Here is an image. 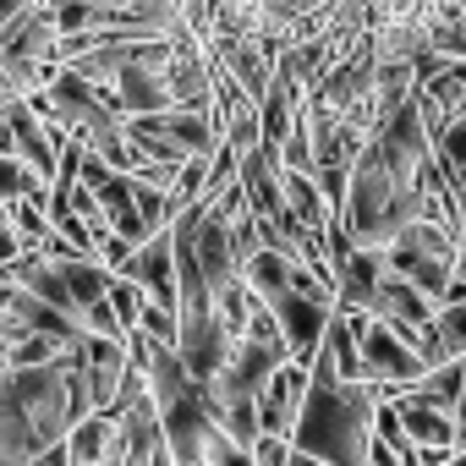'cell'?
<instances>
[{
  "label": "cell",
  "mask_w": 466,
  "mask_h": 466,
  "mask_svg": "<svg viewBox=\"0 0 466 466\" xmlns=\"http://www.w3.org/2000/svg\"><path fill=\"white\" fill-rule=\"evenodd\" d=\"M373 390L368 384H340L329 362L313 357L308 368V395L291 428V450L324 461V466H368L373 450Z\"/></svg>",
  "instance_id": "6da1fadb"
},
{
  "label": "cell",
  "mask_w": 466,
  "mask_h": 466,
  "mask_svg": "<svg viewBox=\"0 0 466 466\" xmlns=\"http://www.w3.org/2000/svg\"><path fill=\"white\" fill-rule=\"evenodd\" d=\"M455 258H461V248H455V230H444V225H433V219H417V225H406L400 237L384 248V269L395 275V280H406V286H417L433 308L444 302V286L455 280Z\"/></svg>",
  "instance_id": "7a4b0ae2"
},
{
  "label": "cell",
  "mask_w": 466,
  "mask_h": 466,
  "mask_svg": "<svg viewBox=\"0 0 466 466\" xmlns=\"http://www.w3.org/2000/svg\"><path fill=\"white\" fill-rule=\"evenodd\" d=\"M269 313H275V329H280V340H286L291 362H297V368H313V357H319V346H324V329H329L335 302H329V297H302V291H291V286H286V291L269 302Z\"/></svg>",
  "instance_id": "3957f363"
},
{
  "label": "cell",
  "mask_w": 466,
  "mask_h": 466,
  "mask_svg": "<svg viewBox=\"0 0 466 466\" xmlns=\"http://www.w3.org/2000/svg\"><path fill=\"white\" fill-rule=\"evenodd\" d=\"M203 50H208V61L237 83L253 105L264 99V88H269V77H275V50L264 45V39H242V34H208V39H198Z\"/></svg>",
  "instance_id": "277c9868"
},
{
  "label": "cell",
  "mask_w": 466,
  "mask_h": 466,
  "mask_svg": "<svg viewBox=\"0 0 466 466\" xmlns=\"http://www.w3.org/2000/svg\"><path fill=\"white\" fill-rule=\"evenodd\" d=\"M116 275L132 280V286L143 291V302L176 313V248H170V230H154L143 248H132V258H127Z\"/></svg>",
  "instance_id": "5b68a950"
},
{
  "label": "cell",
  "mask_w": 466,
  "mask_h": 466,
  "mask_svg": "<svg viewBox=\"0 0 466 466\" xmlns=\"http://www.w3.org/2000/svg\"><path fill=\"white\" fill-rule=\"evenodd\" d=\"M0 66H61V34L45 6H28L0 28Z\"/></svg>",
  "instance_id": "8992f818"
},
{
  "label": "cell",
  "mask_w": 466,
  "mask_h": 466,
  "mask_svg": "<svg viewBox=\"0 0 466 466\" xmlns=\"http://www.w3.org/2000/svg\"><path fill=\"white\" fill-rule=\"evenodd\" d=\"M302 395H308V368H297V362H280V368L264 379V390L253 395L258 433L291 439V428H297V411H302Z\"/></svg>",
  "instance_id": "52a82bcc"
},
{
  "label": "cell",
  "mask_w": 466,
  "mask_h": 466,
  "mask_svg": "<svg viewBox=\"0 0 466 466\" xmlns=\"http://www.w3.org/2000/svg\"><path fill=\"white\" fill-rule=\"evenodd\" d=\"M132 357H127V340H99V335H83V384H88V400L94 411H110L121 379H127Z\"/></svg>",
  "instance_id": "ba28073f"
},
{
  "label": "cell",
  "mask_w": 466,
  "mask_h": 466,
  "mask_svg": "<svg viewBox=\"0 0 466 466\" xmlns=\"http://www.w3.org/2000/svg\"><path fill=\"white\" fill-rule=\"evenodd\" d=\"M384 406H395L400 433L411 439V450H450V455H455V417H450V411H439V406H428V400H411V395H395V400H384Z\"/></svg>",
  "instance_id": "9c48e42d"
},
{
  "label": "cell",
  "mask_w": 466,
  "mask_h": 466,
  "mask_svg": "<svg viewBox=\"0 0 466 466\" xmlns=\"http://www.w3.org/2000/svg\"><path fill=\"white\" fill-rule=\"evenodd\" d=\"M297 116H302V94L275 72L269 88H264V99H258V143H275V148H280V143L291 137Z\"/></svg>",
  "instance_id": "30bf717a"
},
{
  "label": "cell",
  "mask_w": 466,
  "mask_h": 466,
  "mask_svg": "<svg viewBox=\"0 0 466 466\" xmlns=\"http://www.w3.org/2000/svg\"><path fill=\"white\" fill-rule=\"evenodd\" d=\"M242 286L269 308L286 286H291V258H280V253H269V248H258L248 264H242Z\"/></svg>",
  "instance_id": "8fae6325"
},
{
  "label": "cell",
  "mask_w": 466,
  "mask_h": 466,
  "mask_svg": "<svg viewBox=\"0 0 466 466\" xmlns=\"http://www.w3.org/2000/svg\"><path fill=\"white\" fill-rule=\"evenodd\" d=\"M400 395L428 400V406H439V411L455 417V406H461V362H439V368H428V373H422L411 390H400Z\"/></svg>",
  "instance_id": "7c38bea8"
},
{
  "label": "cell",
  "mask_w": 466,
  "mask_h": 466,
  "mask_svg": "<svg viewBox=\"0 0 466 466\" xmlns=\"http://www.w3.org/2000/svg\"><path fill=\"white\" fill-rule=\"evenodd\" d=\"M17 198H34V203H45V198H50V187H45L34 170H23L12 154H0V203H17Z\"/></svg>",
  "instance_id": "4fadbf2b"
},
{
  "label": "cell",
  "mask_w": 466,
  "mask_h": 466,
  "mask_svg": "<svg viewBox=\"0 0 466 466\" xmlns=\"http://www.w3.org/2000/svg\"><path fill=\"white\" fill-rule=\"evenodd\" d=\"M433 159H439L444 176H466V116L450 121V127L433 137Z\"/></svg>",
  "instance_id": "5bb4252c"
},
{
  "label": "cell",
  "mask_w": 466,
  "mask_h": 466,
  "mask_svg": "<svg viewBox=\"0 0 466 466\" xmlns=\"http://www.w3.org/2000/svg\"><path fill=\"white\" fill-rule=\"evenodd\" d=\"M105 302H110L116 324H121V335H132V329H137V313H143V291H137L132 280L110 275V291H105Z\"/></svg>",
  "instance_id": "9a60e30c"
},
{
  "label": "cell",
  "mask_w": 466,
  "mask_h": 466,
  "mask_svg": "<svg viewBox=\"0 0 466 466\" xmlns=\"http://www.w3.org/2000/svg\"><path fill=\"white\" fill-rule=\"evenodd\" d=\"M137 335H143V340H154V346H170V351H176V313H170V308L143 302V313H137Z\"/></svg>",
  "instance_id": "2e32d148"
},
{
  "label": "cell",
  "mask_w": 466,
  "mask_h": 466,
  "mask_svg": "<svg viewBox=\"0 0 466 466\" xmlns=\"http://www.w3.org/2000/svg\"><path fill=\"white\" fill-rule=\"evenodd\" d=\"M253 466H286L291 461V439H275V433H258V444L248 450Z\"/></svg>",
  "instance_id": "e0dca14e"
},
{
  "label": "cell",
  "mask_w": 466,
  "mask_h": 466,
  "mask_svg": "<svg viewBox=\"0 0 466 466\" xmlns=\"http://www.w3.org/2000/svg\"><path fill=\"white\" fill-rule=\"evenodd\" d=\"M208 6H214V0H181V17H187L192 39H203V28H208Z\"/></svg>",
  "instance_id": "ac0fdd59"
},
{
  "label": "cell",
  "mask_w": 466,
  "mask_h": 466,
  "mask_svg": "<svg viewBox=\"0 0 466 466\" xmlns=\"http://www.w3.org/2000/svg\"><path fill=\"white\" fill-rule=\"evenodd\" d=\"M17 105H23V94L12 88V77H6V72H0V121H6V116H12Z\"/></svg>",
  "instance_id": "d6986e66"
},
{
  "label": "cell",
  "mask_w": 466,
  "mask_h": 466,
  "mask_svg": "<svg viewBox=\"0 0 466 466\" xmlns=\"http://www.w3.org/2000/svg\"><path fill=\"white\" fill-rule=\"evenodd\" d=\"M28 12V0H0V28H6V23H17Z\"/></svg>",
  "instance_id": "ffe728a7"
},
{
  "label": "cell",
  "mask_w": 466,
  "mask_h": 466,
  "mask_svg": "<svg viewBox=\"0 0 466 466\" xmlns=\"http://www.w3.org/2000/svg\"><path fill=\"white\" fill-rule=\"evenodd\" d=\"M28 466H66V444H56V450H45V455H34Z\"/></svg>",
  "instance_id": "44dd1931"
},
{
  "label": "cell",
  "mask_w": 466,
  "mask_h": 466,
  "mask_svg": "<svg viewBox=\"0 0 466 466\" xmlns=\"http://www.w3.org/2000/svg\"><path fill=\"white\" fill-rule=\"evenodd\" d=\"M444 466H466V450H455V455H450V461H444Z\"/></svg>",
  "instance_id": "7402d4cb"
},
{
  "label": "cell",
  "mask_w": 466,
  "mask_h": 466,
  "mask_svg": "<svg viewBox=\"0 0 466 466\" xmlns=\"http://www.w3.org/2000/svg\"><path fill=\"white\" fill-rule=\"evenodd\" d=\"M28 6H45V0H28Z\"/></svg>",
  "instance_id": "603a6c76"
},
{
  "label": "cell",
  "mask_w": 466,
  "mask_h": 466,
  "mask_svg": "<svg viewBox=\"0 0 466 466\" xmlns=\"http://www.w3.org/2000/svg\"><path fill=\"white\" fill-rule=\"evenodd\" d=\"M192 466H203V461H192Z\"/></svg>",
  "instance_id": "cb8c5ba5"
}]
</instances>
